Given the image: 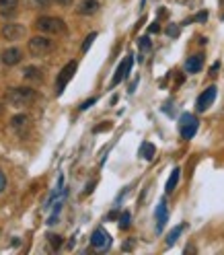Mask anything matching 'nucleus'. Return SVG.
<instances>
[{
    "label": "nucleus",
    "instance_id": "f257e3e1",
    "mask_svg": "<svg viewBox=\"0 0 224 255\" xmlns=\"http://www.w3.org/2000/svg\"><path fill=\"white\" fill-rule=\"evenodd\" d=\"M6 101L13 107H25L35 101V91L29 89V86H13L6 93Z\"/></svg>",
    "mask_w": 224,
    "mask_h": 255
},
{
    "label": "nucleus",
    "instance_id": "f03ea898",
    "mask_svg": "<svg viewBox=\"0 0 224 255\" xmlns=\"http://www.w3.org/2000/svg\"><path fill=\"white\" fill-rule=\"evenodd\" d=\"M35 29L45 35H62L66 33V23L58 17H40L35 21Z\"/></svg>",
    "mask_w": 224,
    "mask_h": 255
},
{
    "label": "nucleus",
    "instance_id": "7ed1b4c3",
    "mask_svg": "<svg viewBox=\"0 0 224 255\" xmlns=\"http://www.w3.org/2000/svg\"><path fill=\"white\" fill-rule=\"evenodd\" d=\"M27 47H29V54L31 56L43 58L54 50V42H52V37H47V35H35V37L29 39Z\"/></svg>",
    "mask_w": 224,
    "mask_h": 255
},
{
    "label": "nucleus",
    "instance_id": "20e7f679",
    "mask_svg": "<svg viewBox=\"0 0 224 255\" xmlns=\"http://www.w3.org/2000/svg\"><path fill=\"white\" fill-rule=\"evenodd\" d=\"M198 126H200V120L193 113H183L179 117V132L185 140H191L193 136H196Z\"/></svg>",
    "mask_w": 224,
    "mask_h": 255
},
{
    "label": "nucleus",
    "instance_id": "39448f33",
    "mask_svg": "<svg viewBox=\"0 0 224 255\" xmlns=\"http://www.w3.org/2000/svg\"><path fill=\"white\" fill-rule=\"evenodd\" d=\"M76 68H79V64H76V62H68V64L62 68V70H60V74H58V78H56V95H62V93H64L66 85L72 81Z\"/></svg>",
    "mask_w": 224,
    "mask_h": 255
},
{
    "label": "nucleus",
    "instance_id": "423d86ee",
    "mask_svg": "<svg viewBox=\"0 0 224 255\" xmlns=\"http://www.w3.org/2000/svg\"><path fill=\"white\" fill-rule=\"evenodd\" d=\"M216 93H218V89H216L214 85L208 86V89L198 97V101H196V109H198L200 113H204L206 109H210V105L214 103V99H216Z\"/></svg>",
    "mask_w": 224,
    "mask_h": 255
},
{
    "label": "nucleus",
    "instance_id": "0eeeda50",
    "mask_svg": "<svg viewBox=\"0 0 224 255\" xmlns=\"http://www.w3.org/2000/svg\"><path fill=\"white\" fill-rule=\"evenodd\" d=\"M25 33H27V29L21 23H8L2 27V37L6 42H19L21 37H25Z\"/></svg>",
    "mask_w": 224,
    "mask_h": 255
},
{
    "label": "nucleus",
    "instance_id": "6e6552de",
    "mask_svg": "<svg viewBox=\"0 0 224 255\" xmlns=\"http://www.w3.org/2000/svg\"><path fill=\"white\" fill-rule=\"evenodd\" d=\"M91 245L95 249H99V251H103V249H107L111 245V237H109V233H107L105 229H97L93 234H91Z\"/></svg>",
    "mask_w": 224,
    "mask_h": 255
},
{
    "label": "nucleus",
    "instance_id": "1a4fd4ad",
    "mask_svg": "<svg viewBox=\"0 0 224 255\" xmlns=\"http://www.w3.org/2000/svg\"><path fill=\"white\" fill-rule=\"evenodd\" d=\"M132 64H134V56H132V54H130V56H125V58H123V62L118 66V70H115V76H113V81H111V86L120 85V83L123 81V78L130 74Z\"/></svg>",
    "mask_w": 224,
    "mask_h": 255
},
{
    "label": "nucleus",
    "instance_id": "9d476101",
    "mask_svg": "<svg viewBox=\"0 0 224 255\" xmlns=\"http://www.w3.org/2000/svg\"><path fill=\"white\" fill-rule=\"evenodd\" d=\"M21 60H23V52L19 50V47H6V50H2V54H0V62L4 66H17Z\"/></svg>",
    "mask_w": 224,
    "mask_h": 255
},
{
    "label": "nucleus",
    "instance_id": "9b49d317",
    "mask_svg": "<svg viewBox=\"0 0 224 255\" xmlns=\"http://www.w3.org/2000/svg\"><path fill=\"white\" fill-rule=\"evenodd\" d=\"M99 8H101L99 0H82V2L79 4V8H76V13L82 15V17H91L99 11Z\"/></svg>",
    "mask_w": 224,
    "mask_h": 255
},
{
    "label": "nucleus",
    "instance_id": "f8f14e48",
    "mask_svg": "<svg viewBox=\"0 0 224 255\" xmlns=\"http://www.w3.org/2000/svg\"><path fill=\"white\" fill-rule=\"evenodd\" d=\"M157 233H163V229H164V224H167V220H169V210H167V202H161L159 206H157Z\"/></svg>",
    "mask_w": 224,
    "mask_h": 255
},
{
    "label": "nucleus",
    "instance_id": "ddd939ff",
    "mask_svg": "<svg viewBox=\"0 0 224 255\" xmlns=\"http://www.w3.org/2000/svg\"><path fill=\"white\" fill-rule=\"evenodd\" d=\"M11 128L17 132V134H25V130L29 128V117L25 115V113H19V115H15L13 120H11Z\"/></svg>",
    "mask_w": 224,
    "mask_h": 255
},
{
    "label": "nucleus",
    "instance_id": "4468645a",
    "mask_svg": "<svg viewBox=\"0 0 224 255\" xmlns=\"http://www.w3.org/2000/svg\"><path fill=\"white\" fill-rule=\"evenodd\" d=\"M202 66H204V56L196 54V56L187 58V62H185V70H187L189 74H196V72L202 70Z\"/></svg>",
    "mask_w": 224,
    "mask_h": 255
},
{
    "label": "nucleus",
    "instance_id": "2eb2a0df",
    "mask_svg": "<svg viewBox=\"0 0 224 255\" xmlns=\"http://www.w3.org/2000/svg\"><path fill=\"white\" fill-rule=\"evenodd\" d=\"M19 11V0H0V15L11 17Z\"/></svg>",
    "mask_w": 224,
    "mask_h": 255
},
{
    "label": "nucleus",
    "instance_id": "dca6fc26",
    "mask_svg": "<svg viewBox=\"0 0 224 255\" xmlns=\"http://www.w3.org/2000/svg\"><path fill=\"white\" fill-rule=\"evenodd\" d=\"M23 76H25V81H33V83H41V70L40 68H35V66H27L25 70H23Z\"/></svg>",
    "mask_w": 224,
    "mask_h": 255
},
{
    "label": "nucleus",
    "instance_id": "f3484780",
    "mask_svg": "<svg viewBox=\"0 0 224 255\" xmlns=\"http://www.w3.org/2000/svg\"><path fill=\"white\" fill-rule=\"evenodd\" d=\"M179 175H181V169H179V167H177V169H173V173H171V177H169L167 185H164V191H167V193H171L175 188H177V183H179Z\"/></svg>",
    "mask_w": 224,
    "mask_h": 255
},
{
    "label": "nucleus",
    "instance_id": "a211bd4d",
    "mask_svg": "<svg viewBox=\"0 0 224 255\" xmlns=\"http://www.w3.org/2000/svg\"><path fill=\"white\" fill-rule=\"evenodd\" d=\"M154 152H157V149H154L152 142H142V146H140V156H142L144 161H150L152 156H154Z\"/></svg>",
    "mask_w": 224,
    "mask_h": 255
},
{
    "label": "nucleus",
    "instance_id": "6ab92c4d",
    "mask_svg": "<svg viewBox=\"0 0 224 255\" xmlns=\"http://www.w3.org/2000/svg\"><path fill=\"white\" fill-rule=\"evenodd\" d=\"M183 233V224H179V227H175L171 233H169V237H167V245H173L175 241L179 239V234Z\"/></svg>",
    "mask_w": 224,
    "mask_h": 255
},
{
    "label": "nucleus",
    "instance_id": "aec40b11",
    "mask_svg": "<svg viewBox=\"0 0 224 255\" xmlns=\"http://www.w3.org/2000/svg\"><path fill=\"white\" fill-rule=\"evenodd\" d=\"M95 39H97V33H91V35H86L84 43H82V47H81V52H82V54H86V52H89V47L93 45V42H95Z\"/></svg>",
    "mask_w": 224,
    "mask_h": 255
},
{
    "label": "nucleus",
    "instance_id": "412c9836",
    "mask_svg": "<svg viewBox=\"0 0 224 255\" xmlns=\"http://www.w3.org/2000/svg\"><path fill=\"white\" fill-rule=\"evenodd\" d=\"M130 220H132V216H130V212H123L122 216H120V229H128L130 227Z\"/></svg>",
    "mask_w": 224,
    "mask_h": 255
},
{
    "label": "nucleus",
    "instance_id": "4be33fe9",
    "mask_svg": "<svg viewBox=\"0 0 224 255\" xmlns=\"http://www.w3.org/2000/svg\"><path fill=\"white\" fill-rule=\"evenodd\" d=\"M150 45H152V43H150V37H140V39H138V47H140L142 52H148Z\"/></svg>",
    "mask_w": 224,
    "mask_h": 255
},
{
    "label": "nucleus",
    "instance_id": "5701e85b",
    "mask_svg": "<svg viewBox=\"0 0 224 255\" xmlns=\"http://www.w3.org/2000/svg\"><path fill=\"white\" fill-rule=\"evenodd\" d=\"M47 239H50V243H52V247H54V249H58V247L62 245V237H60V234H50Z\"/></svg>",
    "mask_w": 224,
    "mask_h": 255
},
{
    "label": "nucleus",
    "instance_id": "b1692460",
    "mask_svg": "<svg viewBox=\"0 0 224 255\" xmlns=\"http://www.w3.org/2000/svg\"><path fill=\"white\" fill-rule=\"evenodd\" d=\"M95 103H97V99H95V97H91V99H86V101L79 107V109H81V111H84V109H89V107H91V105H95Z\"/></svg>",
    "mask_w": 224,
    "mask_h": 255
},
{
    "label": "nucleus",
    "instance_id": "393cba45",
    "mask_svg": "<svg viewBox=\"0 0 224 255\" xmlns=\"http://www.w3.org/2000/svg\"><path fill=\"white\" fill-rule=\"evenodd\" d=\"M4 190H6V175L0 171V193H2Z\"/></svg>",
    "mask_w": 224,
    "mask_h": 255
},
{
    "label": "nucleus",
    "instance_id": "a878e982",
    "mask_svg": "<svg viewBox=\"0 0 224 255\" xmlns=\"http://www.w3.org/2000/svg\"><path fill=\"white\" fill-rule=\"evenodd\" d=\"M167 33H169L171 37H177V35H179V27H177V25H171V27L167 29Z\"/></svg>",
    "mask_w": 224,
    "mask_h": 255
},
{
    "label": "nucleus",
    "instance_id": "bb28decb",
    "mask_svg": "<svg viewBox=\"0 0 224 255\" xmlns=\"http://www.w3.org/2000/svg\"><path fill=\"white\" fill-rule=\"evenodd\" d=\"M206 19H208V11H202L200 15H196V19H193V21H200V23H202V21H206Z\"/></svg>",
    "mask_w": 224,
    "mask_h": 255
},
{
    "label": "nucleus",
    "instance_id": "cd10ccee",
    "mask_svg": "<svg viewBox=\"0 0 224 255\" xmlns=\"http://www.w3.org/2000/svg\"><path fill=\"white\" fill-rule=\"evenodd\" d=\"M148 31H150V33H159V31H161V27H159V23L154 21V23H152V25L148 27Z\"/></svg>",
    "mask_w": 224,
    "mask_h": 255
},
{
    "label": "nucleus",
    "instance_id": "c85d7f7f",
    "mask_svg": "<svg viewBox=\"0 0 224 255\" xmlns=\"http://www.w3.org/2000/svg\"><path fill=\"white\" fill-rule=\"evenodd\" d=\"M56 4H60V6H70L72 4V0H54Z\"/></svg>",
    "mask_w": 224,
    "mask_h": 255
},
{
    "label": "nucleus",
    "instance_id": "c756f323",
    "mask_svg": "<svg viewBox=\"0 0 224 255\" xmlns=\"http://www.w3.org/2000/svg\"><path fill=\"white\" fill-rule=\"evenodd\" d=\"M50 0H35V4H40V6H45Z\"/></svg>",
    "mask_w": 224,
    "mask_h": 255
},
{
    "label": "nucleus",
    "instance_id": "7c9ffc66",
    "mask_svg": "<svg viewBox=\"0 0 224 255\" xmlns=\"http://www.w3.org/2000/svg\"><path fill=\"white\" fill-rule=\"evenodd\" d=\"M0 111H2V107H0Z\"/></svg>",
    "mask_w": 224,
    "mask_h": 255
}]
</instances>
